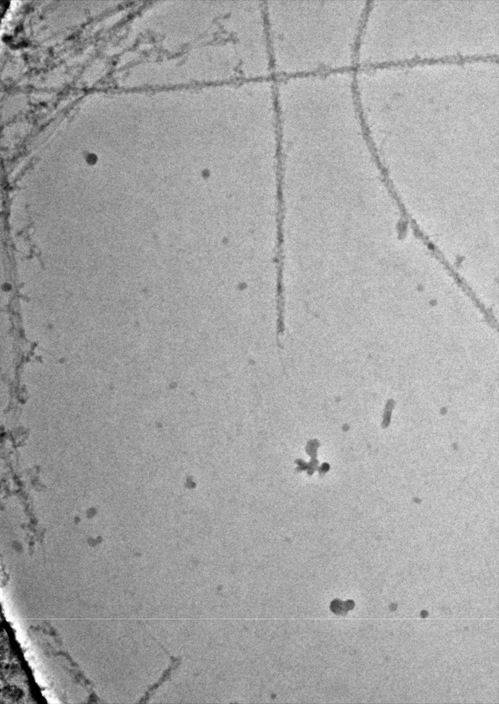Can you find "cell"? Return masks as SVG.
<instances>
[{
	"instance_id": "cell-1",
	"label": "cell",
	"mask_w": 499,
	"mask_h": 704,
	"mask_svg": "<svg viewBox=\"0 0 499 704\" xmlns=\"http://www.w3.org/2000/svg\"><path fill=\"white\" fill-rule=\"evenodd\" d=\"M265 9L274 78L358 67L364 8L356 20L335 1H271Z\"/></svg>"
},
{
	"instance_id": "cell-2",
	"label": "cell",
	"mask_w": 499,
	"mask_h": 704,
	"mask_svg": "<svg viewBox=\"0 0 499 704\" xmlns=\"http://www.w3.org/2000/svg\"><path fill=\"white\" fill-rule=\"evenodd\" d=\"M498 54H488V55H467L463 56L461 54L445 56L439 58H421L418 56H416L410 59L400 60H384L379 63L368 65L363 67L364 69H375V68H386L394 66H412L417 64H435L438 63H450L456 64H463L465 62L474 61V60H491L498 61Z\"/></svg>"
}]
</instances>
